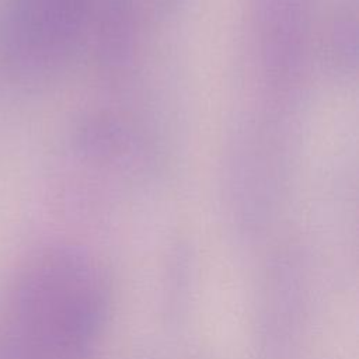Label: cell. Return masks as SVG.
Instances as JSON below:
<instances>
[{"instance_id": "1", "label": "cell", "mask_w": 359, "mask_h": 359, "mask_svg": "<svg viewBox=\"0 0 359 359\" xmlns=\"http://www.w3.org/2000/svg\"><path fill=\"white\" fill-rule=\"evenodd\" d=\"M0 342L15 359H81L100 331L105 293L83 257L53 250L20 275Z\"/></svg>"}]
</instances>
